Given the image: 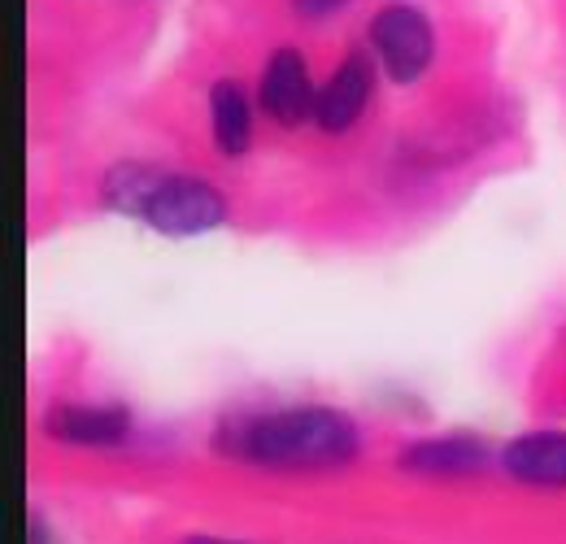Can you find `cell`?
<instances>
[{
	"mask_svg": "<svg viewBox=\"0 0 566 544\" xmlns=\"http://www.w3.org/2000/svg\"><path fill=\"white\" fill-rule=\"evenodd\" d=\"M370 44L397 83L419 79L431 62V22L415 4H384L370 22Z\"/></svg>",
	"mask_w": 566,
	"mask_h": 544,
	"instance_id": "obj_3",
	"label": "cell"
},
{
	"mask_svg": "<svg viewBox=\"0 0 566 544\" xmlns=\"http://www.w3.org/2000/svg\"><path fill=\"white\" fill-rule=\"evenodd\" d=\"M227 218H231V205L213 184L192 175H170V170L161 175V184L153 188L140 213V222L157 236H201L222 227Z\"/></svg>",
	"mask_w": 566,
	"mask_h": 544,
	"instance_id": "obj_2",
	"label": "cell"
},
{
	"mask_svg": "<svg viewBox=\"0 0 566 544\" xmlns=\"http://www.w3.org/2000/svg\"><path fill=\"white\" fill-rule=\"evenodd\" d=\"M31 544H62L53 532H49V523H44V514H31Z\"/></svg>",
	"mask_w": 566,
	"mask_h": 544,
	"instance_id": "obj_12",
	"label": "cell"
},
{
	"mask_svg": "<svg viewBox=\"0 0 566 544\" xmlns=\"http://www.w3.org/2000/svg\"><path fill=\"white\" fill-rule=\"evenodd\" d=\"M262 109L280 123V127H296L305 123L314 109H318V92H314V79L310 66L296 49H280L271 53L266 74H262Z\"/></svg>",
	"mask_w": 566,
	"mask_h": 544,
	"instance_id": "obj_4",
	"label": "cell"
},
{
	"mask_svg": "<svg viewBox=\"0 0 566 544\" xmlns=\"http://www.w3.org/2000/svg\"><path fill=\"white\" fill-rule=\"evenodd\" d=\"M184 544H249V541H222V536H188Z\"/></svg>",
	"mask_w": 566,
	"mask_h": 544,
	"instance_id": "obj_13",
	"label": "cell"
},
{
	"mask_svg": "<svg viewBox=\"0 0 566 544\" xmlns=\"http://www.w3.org/2000/svg\"><path fill=\"white\" fill-rule=\"evenodd\" d=\"M501 471L523 488L566 492V431H527L501 449Z\"/></svg>",
	"mask_w": 566,
	"mask_h": 544,
	"instance_id": "obj_5",
	"label": "cell"
},
{
	"mask_svg": "<svg viewBox=\"0 0 566 544\" xmlns=\"http://www.w3.org/2000/svg\"><path fill=\"white\" fill-rule=\"evenodd\" d=\"M227 449L258 467L280 471H327L354 462L361 449L357 422L332 406L275 409L227 431Z\"/></svg>",
	"mask_w": 566,
	"mask_h": 544,
	"instance_id": "obj_1",
	"label": "cell"
},
{
	"mask_svg": "<svg viewBox=\"0 0 566 544\" xmlns=\"http://www.w3.org/2000/svg\"><path fill=\"white\" fill-rule=\"evenodd\" d=\"M340 4H349V0H292V9L305 13V18H323V13L340 9Z\"/></svg>",
	"mask_w": 566,
	"mask_h": 544,
	"instance_id": "obj_11",
	"label": "cell"
},
{
	"mask_svg": "<svg viewBox=\"0 0 566 544\" xmlns=\"http://www.w3.org/2000/svg\"><path fill=\"white\" fill-rule=\"evenodd\" d=\"M49 436L74 449H114L132 436V414L123 406H57L49 409Z\"/></svg>",
	"mask_w": 566,
	"mask_h": 544,
	"instance_id": "obj_8",
	"label": "cell"
},
{
	"mask_svg": "<svg viewBox=\"0 0 566 544\" xmlns=\"http://www.w3.org/2000/svg\"><path fill=\"white\" fill-rule=\"evenodd\" d=\"M161 175L166 170H157V166H140V161H118V166H109L105 170V184H101V201L109 205V209H118V213H132V218H140L148 197H153V188L161 184Z\"/></svg>",
	"mask_w": 566,
	"mask_h": 544,
	"instance_id": "obj_10",
	"label": "cell"
},
{
	"mask_svg": "<svg viewBox=\"0 0 566 544\" xmlns=\"http://www.w3.org/2000/svg\"><path fill=\"white\" fill-rule=\"evenodd\" d=\"M370 87H375L370 57H366V53H349V57H345V66L336 70V74H332V83L318 92V109H314V123H318L327 136H340V132H349L357 118L366 114Z\"/></svg>",
	"mask_w": 566,
	"mask_h": 544,
	"instance_id": "obj_7",
	"label": "cell"
},
{
	"mask_svg": "<svg viewBox=\"0 0 566 544\" xmlns=\"http://www.w3.org/2000/svg\"><path fill=\"white\" fill-rule=\"evenodd\" d=\"M493 462L489 444L475 436H431V440H415L401 453V471L423 479H471L484 475Z\"/></svg>",
	"mask_w": 566,
	"mask_h": 544,
	"instance_id": "obj_6",
	"label": "cell"
},
{
	"mask_svg": "<svg viewBox=\"0 0 566 544\" xmlns=\"http://www.w3.org/2000/svg\"><path fill=\"white\" fill-rule=\"evenodd\" d=\"M210 123H213V148H218V153H227V157H240V153L249 148V139H253L249 101H244V92H240L231 79L213 83V92H210Z\"/></svg>",
	"mask_w": 566,
	"mask_h": 544,
	"instance_id": "obj_9",
	"label": "cell"
}]
</instances>
